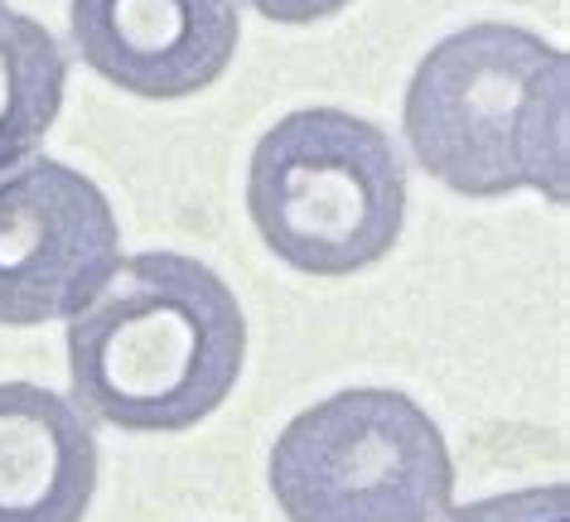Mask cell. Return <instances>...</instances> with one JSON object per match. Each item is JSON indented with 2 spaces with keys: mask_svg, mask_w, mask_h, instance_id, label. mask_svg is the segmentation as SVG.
Wrapping results in <instances>:
<instances>
[{
  "mask_svg": "<svg viewBox=\"0 0 570 522\" xmlns=\"http://www.w3.org/2000/svg\"><path fill=\"white\" fill-rule=\"evenodd\" d=\"M68 377L88 416L117 431H194L233 397L247 315L208 262L136 252L92 305L68 315Z\"/></svg>",
  "mask_w": 570,
  "mask_h": 522,
  "instance_id": "1",
  "label": "cell"
},
{
  "mask_svg": "<svg viewBox=\"0 0 570 522\" xmlns=\"http://www.w3.org/2000/svg\"><path fill=\"white\" fill-rule=\"evenodd\" d=\"M402 131L416 165L464 199L570 189V63L522 24L479 20L425 49L406 82Z\"/></svg>",
  "mask_w": 570,
  "mask_h": 522,
  "instance_id": "2",
  "label": "cell"
},
{
  "mask_svg": "<svg viewBox=\"0 0 570 522\" xmlns=\"http://www.w3.org/2000/svg\"><path fill=\"white\" fill-rule=\"evenodd\" d=\"M406 160L377 121L344 107L285 111L247 165V218L276 262L305 276H358L406 228Z\"/></svg>",
  "mask_w": 570,
  "mask_h": 522,
  "instance_id": "3",
  "label": "cell"
},
{
  "mask_svg": "<svg viewBox=\"0 0 570 522\" xmlns=\"http://www.w3.org/2000/svg\"><path fill=\"white\" fill-rule=\"evenodd\" d=\"M266 484L285 522H435L454 499V460L416 397L344 387L291 416Z\"/></svg>",
  "mask_w": 570,
  "mask_h": 522,
  "instance_id": "4",
  "label": "cell"
},
{
  "mask_svg": "<svg viewBox=\"0 0 570 522\" xmlns=\"http://www.w3.org/2000/svg\"><path fill=\"white\" fill-rule=\"evenodd\" d=\"M117 262L121 228L97 179L53 155L0 169V324L35 329L78 315Z\"/></svg>",
  "mask_w": 570,
  "mask_h": 522,
  "instance_id": "5",
  "label": "cell"
},
{
  "mask_svg": "<svg viewBox=\"0 0 570 522\" xmlns=\"http://www.w3.org/2000/svg\"><path fill=\"white\" fill-rule=\"evenodd\" d=\"M68 35L111 88L179 102L213 88L237 53V0H68Z\"/></svg>",
  "mask_w": 570,
  "mask_h": 522,
  "instance_id": "6",
  "label": "cell"
},
{
  "mask_svg": "<svg viewBox=\"0 0 570 522\" xmlns=\"http://www.w3.org/2000/svg\"><path fill=\"white\" fill-rule=\"evenodd\" d=\"M102 450L68 397L0 383V522H82L97 499Z\"/></svg>",
  "mask_w": 570,
  "mask_h": 522,
  "instance_id": "7",
  "label": "cell"
},
{
  "mask_svg": "<svg viewBox=\"0 0 570 522\" xmlns=\"http://www.w3.org/2000/svg\"><path fill=\"white\" fill-rule=\"evenodd\" d=\"M68 59L45 24L0 0V169L30 160L63 111Z\"/></svg>",
  "mask_w": 570,
  "mask_h": 522,
  "instance_id": "8",
  "label": "cell"
},
{
  "mask_svg": "<svg viewBox=\"0 0 570 522\" xmlns=\"http://www.w3.org/2000/svg\"><path fill=\"white\" fill-rule=\"evenodd\" d=\"M570 513V493L566 484L551 489H522V493H498L483 503H464V508H445V522H566Z\"/></svg>",
  "mask_w": 570,
  "mask_h": 522,
  "instance_id": "9",
  "label": "cell"
},
{
  "mask_svg": "<svg viewBox=\"0 0 570 522\" xmlns=\"http://www.w3.org/2000/svg\"><path fill=\"white\" fill-rule=\"evenodd\" d=\"M262 20H276V24H315V20H330L338 16L353 0H247Z\"/></svg>",
  "mask_w": 570,
  "mask_h": 522,
  "instance_id": "10",
  "label": "cell"
}]
</instances>
